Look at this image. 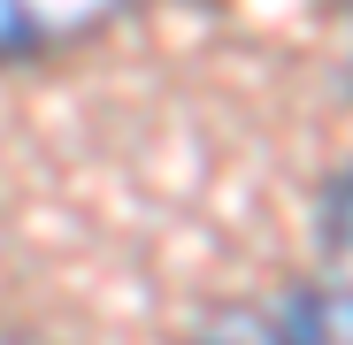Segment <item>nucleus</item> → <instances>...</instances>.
<instances>
[{
  "instance_id": "obj_2",
  "label": "nucleus",
  "mask_w": 353,
  "mask_h": 345,
  "mask_svg": "<svg viewBox=\"0 0 353 345\" xmlns=\"http://www.w3.org/2000/svg\"><path fill=\"white\" fill-rule=\"evenodd\" d=\"M323 238H330V253H353V169L330 185V200H323Z\"/></svg>"
},
{
  "instance_id": "obj_3",
  "label": "nucleus",
  "mask_w": 353,
  "mask_h": 345,
  "mask_svg": "<svg viewBox=\"0 0 353 345\" xmlns=\"http://www.w3.org/2000/svg\"><path fill=\"white\" fill-rule=\"evenodd\" d=\"M345 8H353V0H345Z\"/></svg>"
},
{
  "instance_id": "obj_1",
  "label": "nucleus",
  "mask_w": 353,
  "mask_h": 345,
  "mask_svg": "<svg viewBox=\"0 0 353 345\" xmlns=\"http://www.w3.org/2000/svg\"><path fill=\"white\" fill-rule=\"evenodd\" d=\"M115 0H0V54H39L92 31Z\"/></svg>"
}]
</instances>
